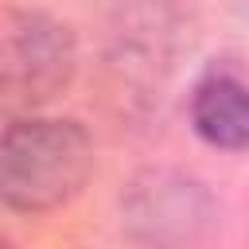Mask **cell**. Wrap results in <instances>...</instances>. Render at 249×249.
I'll return each instance as SVG.
<instances>
[{
	"label": "cell",
	"mask_w": 249,
	"mask_h": 249,
	"mask_svg": "<svg viewBox=\"0 0 249 249\" xmlns=\"http://www.w3.org/2000/svg\"><path fill=\"white\" fill-rule=\"evenodd\" d=\"M93 171V140L78 121L27 117L0 136V198L12 210L43 214L66 206Z\"/></svg>",
	"instance_id": "cell-1"
},
{
	"label": "cell",
	"mask_w": 249,
	"mask_h": 249,
	"mask_svg": "<svg viewBox=\"0 0 249 249\" xmlns=\"http://www.w3.org/2000/svg\"><path fill=\"white\" fill-rule=\"evenodd\" d=\"M74 78V39L70 31L39 12H12L4 27L0 82L8 101L39 105L62 93Z\"/></svg>",
	"instance_id": "cell-2"
},
{
	"label": "cell",
	"mask_w": 249,
	"mask_h": 249,
	"mask_svg": "<svg viewBox=\"0 0 249 249\" xmlns=\"http://www.w3.org/2000/svg\"><path fill=\"white\" fill-rule=\"evenodd\" d=\"M191 124L214 148L249 152V86L230 74L198 82L191 93Z\"/></svg>",
	"instance_id": "cell-3"
}]
</instances>
